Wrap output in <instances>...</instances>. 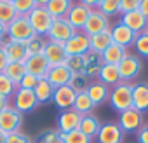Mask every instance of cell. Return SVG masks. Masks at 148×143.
I'll list each match as a JSON object with an SVG mask.
<instances>
[{
	"label": "cell",
	"instance_id": "obj_1",
	"mask_svg": "<svg viewBox=\"0 0 148 143\" xmlns=\"http://www.w3.org/2000/svg\"><path fill=\"white\" fill-rule=\"evenodd\" d=\"M108 101H110L112 108L115 112H119V113L132 108V84L119 82L117 86H113L110 89Z\"/></svg>",
	"mask_w": 148,
	"mask_h": 143
},
{
	"label": "cell",
	"instance_id": "obj_2",
	"mask_svg": "<svg viewBox=\"0 0 148 143\" xmlns=\"http://www.w3.org/2000/svg\"><path fill=\"white\" fill-rule=\"evenodd\" d=\"M26 18H28V21H30V26L33 28L35 35H42V37L47 35V32H49V28H51V25H52V21H54V18H52V16L49 14V11L45 9V0H44V2H42V0H37L35 9H33Z\"/></svg>",
	"mask_w": 148,
	"mask_h": 143
},
{
	"label": "cell",
	"instance_id": "obj_3",
	"mask_svg": "<svg viewBox=\"0 0 148 143\" xmlns=\"http://www.w3.org/2000/svg\"><path fill=\"white\" fill-rule=\"evenodd\" d=\"M7 37L12 40V42H28L33 35H35V32H33V28L30 26V21H28V18L26 16H18L12 23H9L7 26Z\"/></svg>",
	"mask_w": 148,
	"mask_h": 143
},
{
	"label": "cell",
	"instance_id": "obj_4",
	"mask_svg": "<svg viewBox=\"0 0 148 143\" xmlns=\"http://www.w3.org/2000/svg\"><path fill=\"white\" fill-rule=\"evenodd\" d=\"M117 68H119V74H120V80L131 84V80H134V79L141 74L143 65H141V59H139L138 56L127 52L125 58L117 65Z\"/></svg>",
	"mask_w": 148,
	"mask_h": 143
},
{
	"label": "cell",
	"instance_id": "obj_5",
	"mask_svg": "<svg viewBox=\"0 0 148 143\" xmlns=\"http://www.w3.org/2000/svg\"><path fill=\"white\" fill-rule=\"evenodd\" d=\"M75 33H77V30L73 28L64 18H61V19H54V21H52V25H51V28H49L45 38L51 40V42L64 44L66 40H70Z\"/></svg>",
	"mask_w": 148,
	"mask_h": 143
},
{
	"label": "cell",
	"instance_id": "obj_6",
	"mask_svg": "<svg viewBox=\"0 0 148 143\" xmlns=\"http://www.w3.org/2000/svg\"><path fill=\"white\" fill-rule=\"evenodd\" d=\"M21 126H23V113H19L12 105L0 112V131L2 133L11 134L21 131Z\"/></svg>",
	"mask_w": 148,
	"mask_h": 143
},
{
	"label": "cell",
	"instance_id": "obj_7",
	"mask_svg": "<svg viewBox=\"0 0 148 143\" xmlns=\"http://www.w3.org/2000/svg\"><path fill=\"white\" fill-rule=\"evenodd\" d=\"M12 107L19 112V113H30L33 112L37 107H38V101L33 94V91H28V89H21L18 87L14 96H12Z\"/></svg>",
	"mask_w": 148,
	"mask_h": 143
},
{
	"label": "cell",
	"instance_id": "obj_8",
	"mask_svg": "<svg viewBox=\"0 0 148 143\" xmlns=\"http://www.w3.org/2000/svg\"><path fill=\"white\" fill-rule=\"evenodd\" d=\"M110 18H106L105 14H101L98 9H92L87 21H86V26L82 28L84 33H87L89 37L91 35H96V33H103V32H108L110 30Z\"/></svg>",
	"mask_w": 148,
	"mask_h": 143
},
{
	"label": "cell",
	"instance_id": "obj_9",
	"mask_svg": "<svg viewBox=\"0 0 148 143\" xmlns=\"http://www.w3.org/2000/svg\"><path fill=\"white\" fill-rule=\"evenodd\" d=\"M64 51L68 56H84L87 51H91L89 35L84 32H77L70 40L64 42Z\"/></svg>",
	"mask_w": 148,
	"mask_h": 143
},
{
	"label": "cell",
	"instance_id": "obj_10",
	"mask_svg": "<svg viewBox=\"0 0 148 143\" xmlns=\"http://www.w3.org/2000/svg\"><path fill=\"white\" fill-rule=\"evenodd\" d=\"M117 124L124 133H138V129L143 126V113L138 112L136 108H129L122 113H119Z\"/></svg>",
	"mask_w": 148,
	"mask_h": 143
},
{
	"label": "cell",
	"instance_id": "obj_11",
	"mask_svg": "<svg viewBox=\"0 0 148 143\" xmlns=\"http://www.w3.org/2000/svg\"><path fill=\"white\" fill-rule=\"evenodd\" d=\"M125 133L120 129L117 122H105L99 127V133L96 136L98 143H124Z\"/></svg>",
	"mask_w": 148,
	"mask_h": 143
},
{
	"label": "cell",
	"instance_id": "obj_12",
	"mask_svg": "<svg viewBox=\"0 0 148 143\" xmlns=\"http://www.w3.org/2000/svg\"><path fill=\"white\" fill-rule=\"evenodd\" d=\"M91 11L92 9H89L84 2H79V4H73L71 6V9L68 11V14H66V21L75 28L77 32H82V28L86 26V21H87V18H89V14H91Z\"/></svg>",
	"mask_w": 148,
	"mask_h": 143
},
{
	"label": "cell",
	"instance_id": "obj_13",
	"mask_svg": "<svg viewBox=\"0 0 148 143\" xmlns=\"http://www.w3.org/2000/svg\"><path fill=\"white\" fill-rule=\"evenodd\" d=\"M110 35H112V42L127 49L129 45L134 44V38H136V33L132 30H129L122 21H117L115 25L110 26Z\"/></svg>",
	"mask_w": 148,
	"mask_h": 143
},
{
	"label": "cell",
	"instance_id": "obj_14",
	"mask_svg": "<svg viewBox=\"0 0 148 143\" xmlns=\"http://www.w3.org/2000/svg\"><path fill=\"white\" fill-rule=\"evenodd\" d=\"M0 47L5 49L9 63H25L28 59V51H26V45L23 42H12L9 37H5L0 42Z\"/></svg>",
	"mask_w": 148,
	"mask_h": 143
},
{
	"label": "cell",
	"instance_id": "obj_15",
	"mask_svg": "<svg viewBox=\"0 0 148 143\" xmlns=\"http://www.w3.org/2000/svg\"><path fill=\"white\" fill-rule=\"evenodd\" d=\"M75 98H77V93L73 91L71 87H68V86H61V87H56V89H54L52 103L63 112V110H70V108H73Z\"/></svg>",
	"mask_w": 148,
	"mask_h": 143
},
{
	"label": "cell",
	"instance_id": "obj_16",
	"mask_svg": "<svg viewBox=\"0 0 148 143\" xmlns=\"http://www.w3.org/2000/svg\"><path fill=\"white\" fill-rule=\"evenodd\" d=\"M80 120H82V115L77 113L73 108H70V110H63V112L58 115V131H59V133H70V131H75V129H79Z\"/></svg>",
	"mask_w": 148,
	"mask_h": 143
},
{
	"label": "cell",
	"instance_id": "obj_17",
	"mask_svg": "<svg viewBox=\"0 0 148 143\" xmlns=\"http://www.w3.org/2000/svg\"><path fill=\"white\" fill-rule=\"evenodd\" d=\"M82 61H84L82 74L87 75L91 80L99 75V70H101V66L105 65L101 54H98V52H94V51H87V52L82 56Z\"/></svg>",
	"mask_w": 148,
	"mask_h": 143
},
{
	"label": "cell",
	"instance_id": "obj_18",
	"mask_svg": "<svg viewBox=\"0 0 148 143\" xmlns=\"http://www.w3.org/2000/svg\"><path fill=\"white\" fill-rule=\"evenodd\" d=\"M25 66H26V74H32L38 79H45L47 72L51 68L49 61L45 59L44 54H37V56H28V59L25 61Z\"/></svg>",
	"mask_w": 148,
	"mask_h": 143
},
{
	"label": "cell",
	"instance_id": "obj_19",
	"mask_svg": "<svg viewBox=\"0 0 148 143\" xmlns=\"http://www.w3.org/2000/svg\"><path fill=\"white\" fill-rule=\"evenodd\" d=\"M44 56L45 59L49 61L51 66H58V65H64L68 54L64 51V44H59V42H51L47 40V45L44 49Z\"/></svg>",
	"mask_w": 148,
	"mask_h": 143
},
{
	"label": "cell",
	"instance_id": "obj_20",
	"mask_svg": "<svg viewBox=\"0 0 148 143\" xmlns=\"http://www.w3.org/2000/svg\"><path fill=\"white\" fill-rule=\"evenodd\" d=\"M132 108L141 113L148 112V82L132 84Z\"/></svg>",
	"mask_w": 148,
	"mask_h": 143
},
{
	"label": "cell",
	"instance_id": "obj_21",
	"mask_svg": "<svg viewBox=\"0 0 148 143\" xmlns=\"http://www.w3.org/2000/svg\"><path fill=\"white\" fill-rule=\"evenodd\" d=\"M70 77H71V72L64 66V65H58V66H51L45 79L52 84V87H61V86H68L70 82Z\"/></svg>",
	"mask_w": 148,
	"mask_h": 143
},
{
	"label": "cell",
	"instance_id": "obj_22",
	"mask_svg": "<svg viewBox=\"0 0 148 143\" xmlns=\"http://www.w3.org/2000/svg\"><path fill=\"white\" fill-rule=\"evenodd\" d=\"M120 21H122L129 30H132L136 35H138V33H143L145 28L148 26V18H145V16L139 12V9H138V11H132V12H127V14H122Z\"/></svg>",
	"mask_w": 148,
	"mask_h": 143
},
{
	"label": "cell",
	"instance_id": "obj_23",
	"mask_svg": "<svg viewBox=\"0 0 148 143\" xmlns=\"http://www.w3.org/2000/svg\"><path fill=\"white\" fill-rule=\"evenodd\" d=\"M110 89L106 84L99 82V80H92L91 86L87 87V96L91 98V101L98 107V105H103L105 101H108V96H110Z\"/></svg>",
	"mask_w": 148,
	"mask_h": 143
},
{
	"label": "cell",
	"instance_id": "obj_24",
	"mask_svg": "<svg viewBox=\"0 0 148 143\" xmlns=\"http://www.w3.org/2000/svg\"><path fill=\"white\" fill-rule=\"evenodd\" d=\"M71 6H73L71 0H47L45 2V9L49 11V14L54 19L66 18V14L71 9Z\"/></svg>",
	"mask_w": 148,
	"mask_h": 143
},
{
	"label": "cell",
	"instance_id": "obj_25",
	"mask_svg": "<svg viewBox=\"0 0 148 143\" xmlns=\"http://www.w3.org/2000/svg\"><path fill=\"white\" fill-rule=\"evenodd\" d=\"M127 54V49L117 45V44H110L103 52H101V58H103V63L105 65H119Z\"/></svg>",
	"mask_w": 148,
	"mask_h": 143
},
{
	"label": "cell",
	"instance_id": "obj_26",
	"mask_svg": "<svg viewBox=\"0 0 148 143\" xmlns=\"http://www.w3.org/2000/svg\"><path fill=\"white\" fill-rule=\"evenodd\" d=\"M98 80L106 84L108 87H113L117 86L120 80V74H119V68L117 65H103L101 70H99V75H98Z\"/></svg>",
	"mask_w": 148,
	"mask_h": 143
},
{
	"label": "cell",
	"instance_id": "obj_27",
	"mask_svg": "<svg viewBox=\"0 0 148 143\" xmlns=\"http://www.w3.org/2000/svg\"><path fill=\"white\" fill-rule=\"evenodd\" d=\"M33 94H35L37 101H38V105H44V103L52 101L54 87H52V84H51L47 79H40V80H38V84H37V86H35V89H33Z\"/></svg>",
	"mask_w": 148,
	"mask_h": 143
},
{
	"label": "cell",
	"instance_id": "obj_28",
	"mask_svg": "<svg viewBox=\"0 0 148 143\" xmlns=\"http://www.w3.org/2000/svg\"><path fill=\"white\" fill-rule=\"evenodd\" d=\"M99 127H101V122L96 115H84L82 120H80V126H79V131L84 133L86 136H89L91 140H94L99 133Z\"/></svg>",
	"mask_w": 148,
	"mask_h": 143
},
{
	"label": "cell",
	"instance_id": "obj_29",
	"mask_svg": "<svg viewBox=\"0 0 148 143\" xmlns=\"http://www.w3.org/2000/svg\"><path fill=\"white\" fill-rule=\"evenodd\" d=\"M96 105L91 101V98L87 96V93H79L77 98H75V103H73V110L77 113H80L82 117L84 115H92Z\"/></svg>",
	"mask_w": 148,
	"mask_h": 143
},
{
	"label": "cell",
	"instance_id": "obj_30",
	"mask_svg": "<svg viewBox=\"0 0 148 143\" xmlns=\"http://www.w3.org/2000/svg\"><path fill=\"white\" fill-rule=\"evenodd\" d=\"M89 44H91V51L101 54L110 44H112V35H110V30L108 32H103V33H96V35H91L89 37Z\"/></svg>",
	"mask_w": 148,
	"mask_h": 143
},
{
	"label": "cell",
	"instance_id": "obj_31",
	"mask_svg": "<svg viewBox=\"0 0 148 143\" xmlns=\"http://www.w3.org/2000/svg\"><path fill=\"white\" fill-rule=\"evenodd\" d=\"M16 18H18V14L14 11L12 0H0V23H2L4 26H7Z\"/></svg>",
	"mask_w": 148,
	"mask_h": 143
},
{
	"label": "cell",
	"instance_id": "obj_32",
	"mask_svg": "<svg viewBox=\"0 0 148 143\" xmlns=\"http://www.w3.org/2000/svg\"><path fill=\"white\" fill-rule=\"evenodd\" d=\"M91 79L84 74H71L70 77V82H68V87H71L77 94L79 93H87V87L91 86Z\"/></svg>",
	"mask_w": 148,
	"mask_h": 143
},
{
	"label": "cell",
	"instance_id": "obj_33",
	"mask_svg": "<svg viewBox=\"0 0 148 143\" xmlns=\"http://www.w3.org/2000/svg\"><path fill=\"white\" fill-rule=\"evenodd\" d=\"M4 74H5L16 86H19L21 79L26 75V66H25V63H9L7 68L4 70Z\"/></svg>",
	"mask_w": 148,
	"mask_h": 143
},
{
	"label": "cell",
	"instance_id": "obj_34",
	"mask_svg": "<svg viewBox=\"0 0 148 143\" xmlns=\"http://www.w3.org/2000/svg\"><path fill=\"white\" fill-rule=\"evenodd\" d=\"M28 56H37V54H44V49L47 45V38L42 35H33L28 42H25Z\"/></svg>",
	"mask_w": 148,
	"mask_h": 143
},
{
	"label": "cell",
	"instance_id": "obj_35",
	"mask_svg": "<svg viewBox=\"0 0 148 143\" xmlns=\"http://www.w3.org/2000/svg\"><path fill=\"white\" fill-rule=\"evenodd\" d=\"M18 86L5 75V74H0V96H4L7 100H11L16 93Z\"/></svg>",
	"mask_w": 148,
	"mask_h": 143
},
{
	"label": "cell",
	"instance_id": "obj_36",
	"mask_svg": "<svg viewBox=\"0 0 148 143\" xmlns=\"http://www.w3.org/2000/svg\"><path fill=\"white\" fill-rule=\"evenodd\" d=\"M61 143H92V140L79 129H75L70 133H61Z\"/></svg>",
	"mask_w": 148,
	"mask_h": 143
},
{
	"label": "cell",
	"instance_id": "obj_37",
	"mask_svg": "<svg viewBox=\"0 0 148 143\" xmlns=\"http://www.w3.org/2000/svg\"><path fill=\"white\" fill-rule=\"evenodd\" d=\"M14 4V11L18 16H28L35 6H37V0H12Z\"/></svg>",
	"mask_w": 148,
	"mask_h": 143
},
{
	"label": "cell",
	"instance_id": "obj_38",
	"mask_svg": "<svg viewBox=\"0 0 148 143\" xmlns=\"http://www.w3.org/2000/svg\"><path fill=\"white\" fill-rule=\"evenodd\" d=\"M35 143H61V133L58 129H45L37 136Z\"/></svg>",
	"mask_w": 148,
	"mask_h": 143
},
{
	"label": "cell",
	"instance_id": "obj_39",
	"mask_svg": "<svg viewBox=\"0 0 148 143\" xmlns=\"http://www.w3.org/2000/svg\"><path fill=\"white\" fill-rule=\"evenodd\" d=\"M98 11L101 14H105L106 18H110L113 14H119V0H99Z\"/></svg>",
	"mask_w": 148,
	"mask_h": 143
},
{
	"label": "cell",
	"instance_id": "obj_40",
	"mask_svg": "<svg viewBox=\"0 0 148 143\" xmlns=\"http://www.w3.org/2000/svg\"><path fill=\"white\" fill-rule=\"evenodd\" d=\"M132 45H134V49L139 56L148 58V35L146 33H138Z\"/></svg>",
	"mask_w": 148,
	"mask_h": 143
},
{
	"label": "cell",
	"instance_id": "obj_41",
	"mask_svg": "<svg viewBox=\"0 0 148 143\" xmlns=\"http://www.w3.org/2000/svg\"><path fill=\"white\" fill-rule=\"evenodd\" d=\"M64 66L71 72V74H82V68H84L82 56H68L66 61H64Z\"/></svg>",
	"mask_w": 148,
	"mask_h": 143
},
{
	"label": "cell",
	"instance_id": "obj_42",
	"mask_svg": "<svg viewBox=\"0 0 148 143\" xmlns=\"http://www.w3.org/2000/svg\"><path fill=\"white\" fill-rule=\"evenodd\" d=\"M139 2L141 0H119V12L120 14H127L132 11L139 9Z\"/></svg>",
	"mask_w": 148,
	"mask_h": 143
},
{
	"label": "cell",
	"instance_id": "obj_43",
	"mask_svg": "<svg viewBox=\"0 0 148 143\" xmlns=\"http://www.w3.org/2000/svg\"><path fill=\"white\" fill-rule=\"evenodd\" d=\"M38 77H35V75H32V74H26L23 79H21V82H19V86L18 87H21V89H28V91H33L35 89V86L38 84Z\"/></svg>",
	"mask_w": 148,
	"mask_h": 143
},
{
	"label": "cell",
	"instance_id": "obj_44",
	"mask_svg": "<svg viewBox=\"0 0 148 143\" xmlns=\"http://www.w3.org/2000/svg\"><path fill=\"white\" fill-rule=\"evenodd\" d=\"M5 143H32V140L23 131H16L5 136Z\"/></svg>",
	"mask_w": 148,
	"mask_h": 143
},
{
	"label": "cell",
	"instance_id": "obj_45",
	"mask_svg": "<svg viewBox=\"0 0 148 143\" xmlns=\"http://www.w3.org/2000/svg\"><path fill=\"white\" fill-rule=\"evenodd\" d=\"M138 143H148V124H143L136 133Z\"/></svg>",
	"mask_w": 148,
	"mask_h": 143
},
{
	"label": "cell",
	"instance_id": "obj_46",
	"mask_svg": "<svg viewBox=\"0 0 148 143\" xmlns=\"http://www.w3.org/2000/svg\"><path fill=\"white\" fill-rule=\"evenodd\" d=\"M9 65V59H7V54H5V49L0 47V74H4V70L7 68Z\"/></svg>",
	"mask_w": 148,
	"mask_h": 143
},
{
	"label": "cell",
	"instance_id": "obj_47",
	"mask_svg": "<svg viewBox=\"0 0 148 143\" xmlns=\"http://www.w3.org/2000/svg\"><path fill=\"white\" fill-rule=\"evenodd\" d=\"M139 12L145 18H148V0H141V2H139Z\"/></svg>",
	"mask_w": 148,
	"mask_h": 143
},
{
	"label": "cell",
	"instance_id": "obj_48",
	"mask_svg": "<svg viewBox=\"0 0 148 143\" xmlns=\"http://www.w3.org/2000/svg\"><path fill=\"white\" fill-rule=\"evenodd\" d=\"M11 103H9V100L7 98H4V96H0V112H2L4 108H7Z\"/></svg>",
	"mask_w": 148,
	"mask_h": 143
},
{
	"label": "cell",
	"instance_id": "obj_49",
	"mask_svg": "<svg viewBox=\"0 0 148 143\" xmlns=\"http://www.w3.org/2000/svg\"><path fill=\"white\" fill-rule=\"evenodd\" d=\"M5 37H7V28H5L2 23H0V42H2Z\"/></svg>",
	"mask_w": 148,
	"mask_h": 143
},
{
	"label": "cell",
	"instance_id": "obj_50",
	"mask_svg": "<svg viewBox=\"0 0 148 143\" xmlns=\"http://www.w3.org/2000/svg\"><path fill=\"white\" fill-rule=\"evenodd\" d=\"M5 133H2V131H0V143H5Z\"/></svg>",
	"mask_w": 148,
	"mask_h": 143
},
{
	"label": "cell",
	"instance_id": "obj_51",
	"mask_svg": "<svg viewBox=\"0 0 148 143\" xmlns=\"http://www.w3.org/2000/svg\"><path fill=\"white\" fill-rule=\"evenodd\" d=\"M143 33H146V35H148V26H146V28H145V32H143Z\"/></svg>",
	"mask_w": 148,
	"mask_h": 143
}]
</instances>
